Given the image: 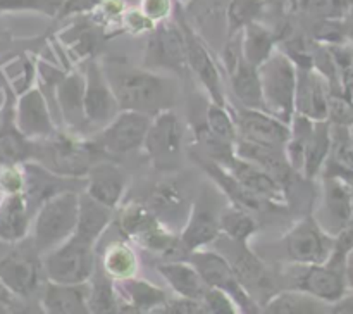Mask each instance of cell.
<instances>
[{
	"instance_id": "obj_37",
	"label": "cell",
	"mask_w": 353,
	"mask_h": 314,
	"mask_svg": "<svg viewBox=\"0 0 353 314\" xmlns=\"http://www.w3.org/2000/svg\"><path fill=\"white\" fill-rule=\"evenodd\" d=\"M116 286L119 288V292H123L130 306L137 307L143 313L152 314V311L161 309L168 304L164 290L155 286L154 283L145 282V279L131 276L126 279H117Z\"/></svg>"
},
{
	"instance_id": "obj_4",
	"label": "cell",
	"mask_w": 353,
	"mask_h": 314,
	"mask_svg": "<svg viewBox=\"0 0 353 314\" xmlns=\"http://www.w3.org/2000/svg\"><path fill=\"white\" fill-rule=\"evenodd\" d=\"M347 252L333 247L330 259L323 264H293L292 288L302 290L327 304L343 299L348 292Z\"/></svg>"
},
{
	"instance_id": "obj_34",
	"label": "cell",
	"mask_w": 353,
	"mask_h": 314,
	"mask_svg": "<svg viewBox=\"0 0 353 314\" xmlns=\"http://www.w3.org/2000/svg\"><path fill=\"white\" fill-rule=\"evenodd\" d=\"M276 41H278V37L274 31L255 21L240 33L241 55L248 64L259 69V66L264 64L276 50Z\"/></svg>"
},
{
	"instance_id": "obj_23",
	"label": "cell",
	"mask_w": 353,
	"mask_h": 314,
	"mask_svg": "<svg viewBox=\"0 0 353 314\" xmlns=\"http://www.w3.org/2000/svg\"><path fill=\"white\" fill-rule=\"evenodd\" d=\"M234 155H238V157L245 159V161L252 162V164L259 166L264 171H268L283 186L288 185L292 181V176L295 175V171L290 166L288 159H286L285 148L269 147V145L255 144V141L236 138V141H234Z\"/></svg>"
},
{
	"instance_id": "obj_5",
	"label": "cell",
	"mask_w": 353,
	"mask_h": 314,
	"mask_svg": "<svg viewBox=\"0 0 353 314\" xmlns=\"http://www.w3.org/2000/svg\"><path fill=\"white\" fill-rule=\"evenodd\" d=\"M41 264L48 282L83 285L95 271V245L72 233L64 244L41 255Z\"/></svg>"
},
{
	"instance_id": "obj_35",
	"label": "cell",
	"mask_w": 353,
	"mask_h": 314,
	"mask_svg": "<svg viewBox=\"0 0 353 314\" xmlns=\"http://www.w3.org/2000/svg\"><path fill=\"white\" fill-rule=\"evenodd\" d=\"M228 76H230L231 92L236 97V100H240L241 106L247 107V109L264 110L257 68H254L245 59H241L233 69L228 71Z\"/></svg>"
},
{
	"instance_id": "obj_55",
	"label": "cell",
	"mask_w": 353,
	"mask_h": 314,
	"mask_svg": "<svg viewBox=\"0 0 353 314\" xmlns=\"http://www.w3.org/2000/svg\"><path fill=\"white\" fill-rule=\"evenodd\" d=\"M347 279H348V286H353V248L347 257Z\"/></svg>"
},
{
	"instance_id": "obj_7",
	"label": "cell",
	"mask_w": 353,
	"mask_h": 314,
	"mask_svg": "<svg viewBox=\"0 0 353 314\" xmlns=\"http://www.w3.org/2000/svg\"><path fill=\"white\" fill-rule=\"evenodd\" d=\"M188 262L202 276L207 288H216L230 295L243 314H259V307L250 293L234 275L230 261L219 252L195 251L188 254Z\"/></svg>"
},
{
	"instance_id": "obj_49",
	"label": "cell",
	"mask_w": 353,
	"mask_h": 314,
	"mask_svg": "<svg viewBox=\"0 0 353 314\" xmlns=\"http://www.w3.org/2000/svg\"><path fill=\"white\" fill-rule=\"evenodd\" d=\"M24 190V173L19 166H0V192L3 195Z\"/></svg>"
},
{
	"instance_id": "obj_59",
	"label": "cell",
	"mask_w": 353,
	"mask_h": 314,
	"mask_svg": "<svg viewBox=\"0 0 353 314\" xmlns=\"http://www.w3.org/2000/svg\"><path fill=\"white\" fill-rule=\"evenodd\" d=\"M348 183H350V186H352V192H353V178L348 179Z\"/></svg>"
},
{
	"instance_id": "obj_58",
	"label": "cell",
	"mask_w": 353,
	"mask_h": 314,
	"mask_svg": "<svg viewBox=\"0 0 353 314\" xmlns=\"http://www.w3.org/2000/svg\"><path fill=\"white\" fill-rule=\"evenodd\" d=\"M3 99H6V93H3V88H2V83H0V107L3 106Z\"/></svg>"
},
{
	"instance_id": "obj_12",
	"label": "cell",
	"mask_w": 353,
	"mask_h": 314,
	"mask_svg": "<svg viewBox=\"0 0 353 314\" xmlns=\"http://www.w3.org/2000/svg\"><path fill=\"white\" fill-rule=\"evenodd\" d=\"M178 23L181 26L183 37H185L186 64H188V69H192L193 75L205 86L207 95L210 97V102L219 104V106H228L223 78H221L219 68H217L216 59H214L209 45L193 30L188 19L179 17Z\"/></svg>"
},
{
	"instance_id": "obj_52",
	"label": "cell",
	"mask_w": 353,
	"mask_h": 314,
	"mask_svg": "<svg viewBox=\"0 0 353 314\" xmlns=\"http://www.w3.org/2000/svg\"><path fill=\"white\" fill-rule=\"evenodd\" d=\"M103 0H64L62 3V9L59 12L57 17H65L71 16V14H79L86 12V10H93L95 7H99Z\"/></svg>"
},
{
	"instance_id": "obj_44",
	"label": "cell",
	"mask_w": 353,
	"mask_h": 314,
	"mask_svg": "<svg viewBox=\"0 0 353 314\" xmlns=\"http://www.w3.org/2000/svg\"><path fill=\"white\" fill-rule=\"evenodd\" d=\"M205 126L214 137L221 138L223 141L233 144L238 138L236 123H234L233 112H230L228 106H219V104L210 102L205 112Z\"/></svg>"
},
{
	"instance_id": "obj_32",
	"label": "cell",
	"mask_w": 353,
	"mask_h": 314,
	"mask_svg": "<svg viewBox=\"0 0 353 314\" xmlns=\"http://www.w3.org/2000/svg\"><path fill=\"white\" fill-rule=\"evenodd\" d=\"M86 302L90 314H119L121 302L116 282L97 262L92 278L86 282Z\"/></svg>"
},
{
	"instance_id": "obj_19",
	"label": "cell",
	"mask_w": 353,
	"mask_h": 314,
	"mask_svg": "<svg viewBox=\"0 0 353 314\" xmlns=\"http://www.w3.org/2000/svg\"><path fill=\"white\" fill-rule=\"evenodd\" d=\"M296 69H299V78H296L295 114L312 121H327V102L331 95L330 81L316 68Z\"/></svg>"
},
{
	"instance_id": "obj_48",
	"label": "cell",
	"mask_w": 353,
	"mask_h": 314,
	"mask_svg": "<svg viewBox=\"0 0 353 314\" xmlns=\"http://www.w3.org/2000/svg\"><path fill=\"white\" fill-rule=\"evenodd\" d=\"M200 304L203 314H238V306L234 300L216 288H207Z\"/></svg>"
},
{
	"instance_id": "obj_8",
	"label": "cell",
	"mask_w": 353,
	"mask_h": 314,
	"mask_svg": "<svg viewBox=\"0 0 353 314\" xmlns=\"http://www.w3.org/2000/svg\"><path fill=\"white\" fill-rule=\"evenodd\" d=\"M143 68L157 72H185L186 47L179 23L164 19L154 26L143 55Z\"/></svg>"
},
{
	"instance_id": "obj_27",
	"label": "cell",
	"mask_w": 353,
	"mask_h": 314,
	"mask_svg": "<svg viewBox=\"0 0 353 314\" xmlns=\"http://www.w3.org/2000/svg\"><path fill=\"white\" fill-rule=\"evenodd\" d=\"M40 302L47 314H90L86 302V283L61 285L48 282Z\"/></svg>"
},
{
	"instance_id": "obj_41",
	"label": "cell",
	"mask_w": 353,
	"mask_h": 314,
	"mask_svg": "<svg viewBox=\"0 0 353 314\" xmlns=\"http://www.w3.org/2000/svg\"><path fill=\"white\" fill-rule=\"evenodd\" d=\"M33 140L17 131L14 126H0V166H19L28 162L33 154Z\"/></svg>"
},
{
	"instance_id": "obj_36",
	"label": "cell",
	"mask_w": 353,
	"mask_h": 314,
	"mask_svg": "<svg viewBox=\"0 0 353 314\" xmlns=\"http://www.w3.org/2000/svg\"><path fill=\"white\" fill-rule=\"evenodd\" d=\"M331 144V126L327 121H316L314 123L312 135H310L309 145H307L305 157H303L302 173L300 175L305 179H316L323 175L326 166L327 154H330Z\"/></svg>"
},
{
	"instance_id": "obj_18",
	"label": "cell",
	"mask_w": 353,
	"mask_h": 314,
	"mask_svg": "<svg viewBox=\"0 0 353 314\" xmlns=\"http://www.w3.org/2000/svg\"><path fill=\"white\" fill-rule=\"evenodd\" d=\"M219 237V210H216L214 204L203 193L199 200L193 202L188 217L183 224L179 242L186 254H190V252L207 247Z\"/></svg>"
},
{
	"instance_id": "obj_46",
	"label": "cell",
	"mask_w": 353,
	"mask_h": 314,
	"mask_svg": "<svg viewBox=\"0 0 353 314\" xmlns=\"http://www.w3.org/2000/svg\"><path fill=\"white\" fill-rule=\"evenodd\" d=\"M64 0H0V14L3 12H40L57 17Z\"/></svg>"
},
{
	"instance_id": "obj_38",
	"label": "cell",
	"mask_w": 353,
	"mask_h": 314,
	"mask_svg": "<svg viewBox=\"0 0 353 314\" xmlns=\"http://www.w3.org/2000/svg\"><path fill=\"white\" fill-rule=\"evenodd\" d=\"M117 224L126 237L140 242L148 231H152L162 223L155 217L150 207L140 202H131L121 209L119 216H117Z\"/></svg>"
},
{
	"instance_id": "obj_2",
	"label": "cell",
	"mask_w": 353,
	"mask_h": 314,
	"mask_svg": "<svg viewBox=\"0 0 353 314\" xmlns=\"http://www.w3.org/2000/svg\"><path fill=\"white\" fill-rule=\"evenodd\" d=\"M79 193L62 190L48 197L37 209L31 223V244L40 255L64 244L76 230Z\"/></svg>"
},
{
	"instance_id": "obj_50",
	"label": "cell",
	"mask_w": 353,
	"mask_h": 314,
	"mask_svg": "<svg viewBox=\"0 0 353 314\" xmlns=\"http://www.w3.org/2000/svg\"><path fill=\"white\" fill-rule=\"evenodd\" d=\"M141 14L152 23H161L171 14V0H141Z\"/></svg>"
},
{
	"instance_id": "obj_26",
	"label": "cell",
	"mask_w": 353,
	"mask_h": 314,
	"mask_svg": "<svg viewBox=\"0 0 353 314\" xmlns=\"http://www.w3.org/2000/svg\"><path fill=\"white\" fill-rule=\"evenodd\" d=\"M83 90H85L83 75L71 72L57 83V92H55L64 123L76 133H83L86 128H90L85 117V107H83Z\"/></svg>"
},
{
	"instance_id": "obj_31",
	"label": "cell",
	"mask_w": 353,
	"mask_h": 314,
	"mask_svg": "<svg viewBox=\"0 0 353 314\" xmlns=\"http://www.w3.org/2000/svg\"><path fill=\"white\" fill-rule=\"evenodd\" d=\"M330 123V121H327ZM331 144L326 166L321 176H340V178H353V140L350 126L331 124Z\"/></svg>"
},
{
	"instance_id": "obj_39",
	"label": "cell",
	"mask_w": 353,
	"mask_h": 314,
	"mask_svg": "<svg viewBox=\"0 0 353 314\" xmlns=\"http://www.w3.org/2000/svg\"><path fill=\"white\" fill-rule=\"evenodd\" d=\"M221 233L226 235L231 242L247 244L248 238L257 231V221L250 210L230 204L219 210Z\"/></svg>"
},
{
	"instance_id": "obj_22",
	"label": "cell",
	"mask_w": 353,
	"mask_h": 314,
	"mask_svg": "<svg viewBox=\"0 0 353 314\" xmlns=\"http://www.w3.org/2000/svg\"><path fill=\"white\" fill-rule=\"evenodd\" d=\"M86 188L92 199L116 209L128 186V176L121 166L112 161H95L86 173Z\"/></svg>"
},
{
	"instance_id": "obj_28",
	"label": "cell",
	"mask_w": 353,
	"mask_h": 314,
	"mask_svg": "<svg viewBox=\"0 0 353 314\" xmlns=\"http://www.w3.org/2000/svg\"><path fill=\"white\" fill-rule=\"evenodd\" d=\"M112 219L114 209L97 202L86 192L79 193L78 223H76L74 235L95 245L103 235V231L107 230V226L112 223Z\"/></svg>"
},
{
	"instance_id": "obj_56",
	"label": "cell",
	"mask_w": 353,
	"mask_h": 314,
	"mask_svg": "<svg viewBox=\"0 0 353 314\" xmlns=\"http://www.w3.org/2000/svg\"><path fill=\"white\" fill-rule=\"evenodd\" d=\"M10 302H12V295H10L6 290V286L0 283V304H7V306H9Z\"/></svg>"
},
{
	"instance_id": "obj_51",
	"label": "cell",
	"mask_w": 353,
	"mask_h": 314,
	"mask_svg": "<svg viewBox=\"0 0 353 314\" xmlns=\"http://www.w3.org/2000/svg\"><path fill=\"white\" fill-rule=\"evenodd\" d=\"M162 309H164V314H203L200 300L183 299V297H179L178 300H172V302H168Z\"/></svg>"
},
{
	"instance_id": "obj_15",
	"label": "cell",
	"mask_w": 353,
	"mask_h": 314,
	"mask_svg": "<svg viewBox=\"0 0 353 314\" xmlns=\"http://www.w3.org/2000/svg\"><path fill=\"white\" fill-rule=\"evenodd\" d=\"M14 126L28 140H47L55 133V124L45 95L38 86H31L19 95L14 110Z\"/></svg>"
},
{
	"instance_id": "obj_24",
	"label": "cell",
	"mask_w": 353,
	"mask_h": 314,
	"mask_svg": "<svg viewBox=\"0 0 353 314\" xmlns=\"http://www.w3.org/2000/svg\"><path fill=\"white\" fill-rule=\"evenodd\" d=\"M33 216V209L23 192L3 195L0 200V242L14 245L26 240Z\"/></svg>"
},
{
	"instance_id": "obj_30",
	"label": "cell",
	"mask_w": 353,
	"mask_h": 314,
	"mask_svg": "<svg viewBox=\"0 0 353 314\" xmlns=\"http://www.w3.org/2000/svg\"><path fill=\"white\" fill-rule=\"evenodd\" d=\"M157 271L162 278L169 283L172 290L183 299L202 300L205 293L207 285L203 283L202 276L199 275L195 268L190 262L183 261H169L157 266Z\"/></svg>"
},
{
	"instance_id": "obj_43",
	"label": "cell",
	"mask_w": 353,
	"mask_h": 314,
	"mask_svg": "<svg viewBox=\"0 0 353 314\" xmlns=\"http://www.w3.org/2000/svg\"><path fill=\"white\" fill-rule=\"evenodd\" d=\"M264 7V0H230L226 10L228 38L241 33L248 24L259 21Z\"/></svg>"
},
{
	"instance_id": "obj_11",
	"label": "cell",
	"mask_w": 353,
	"mask_h": 314,
	"mask_svg": "<svg viewBox=\"0 0 353 314\" xmlns=\"http://www.w3.org/2000/svg\"><path fill=\"white\" fill-rule=\"evenodd\" d=\"M312 216L331 237H336L352 223L353 192L348 179L340 176H323L319 206Z\"/></svg>"
},
{
	"instance_id": "obj_42",
	"label": "cell",
	"mask_w": 353,
	"mask_h": 314,
	"mask_svg": "<svg viewBox=\"0 0 353 314\" xmlns=\"http://www.w3.org/2000/svg\"><path fill=\"white\" fill-rule=\"evenodd\" d=\"M102 268L112 279H126L134 276L137 273V255L123 242H114L105 248V254L102 259Z\"/></svg>"
},
{
	"instance_id": "obj_1",
	"label": "cell",
	"mask_w": 353,
	"mask_h": 314,
	"mask_svg": "<svg viewBox=\"0 0 353 314\" xmlns=\"http://www.w3.org/2000/svg\"><path fill=\"white\" fill-rule=\"evenodd\" d=\"M103 71L121 110L155 116L174 106L178 88L168 75L147 68H133L121 61L109 62L103 66Z\"/></svg>"
},
{
	"instance_id": "obj_54",
	"label": "cell",
	"mask_w": 353,
	"mask_h": 314,
	"mask_svg": "<svg viewBox=\"0 0 353 314\" xmlns=\"http://www.w3.org/2000/svg\"><path fill=\"white\" fill-rule=\"evenodd\" d=\"M327 314H353V293L345 295L338 302L331 304V309Z\"/></svg>"
},
{
	"instance_id": "obj_10",
	"label": "cell",
	"mask_w": 353,
	"mask_h": 314,
	"mask_svg": "<svg viewBox=\"0 0 353 314\" xmlns=\"http://www.w3.org/2000/svg\"><path fill=\"white\" fill-rule=\"evenodd\" d=\"M183 145V126L172 109L162 110L150 119L147 137L143 140L145 152L157 169H172L178 164Z\"/></svg>"
},
{
	"instance_id": "obj_45",
	"label": "cell",
	"mask_w": 353,
	"mask_h": 314,
	"mask_svg": "<svg viewBox=\"0 0 353 314\" xmlns=\"http://www.w3.org/2000/svg\"><path fill=\"white\" fill-rule=\"evenodd\" d=\"M353 0H300V6L310 16L321 21H340L350 14Z\"/></svg>"
},
{
	"instance_id": "obj_3",
	"label": "cell",
	"mask_w": 353,
	"mask_h": 314,
	"mask_svg": "<svg viewBox=\"0 0 353 314\" xmlns=\"http://www.w3.org/2000/svg\"><path fill=\"white\" fill-rule=\"evenodd\" d=\"M259 81L264 110L283 123H292L295 116V95L299 69L295 62L276 48L271 57L259 66Z\"/></svg>"
},
{
	"instance_id": "obj_17",
	"label": "cell",
	"mask_w": 353,
	"mask_h": 314,
	"mask_svg": "<svg viewBox=\"0 0 353 314\" xmlns=\"http://www.w3.org/2000/svg\"><path fill=\"white\" fill-rule=\"evenodd\" d=\"M47 154L50 155V168L48 171L61 176H86L90 166V155L99 145L93 144V147L86 141L78 140V138L64 137V135L54 133L47 138Z\"/></svg>"
},
{
	"instance_id": "obj_14",
	"label": "cell",
	"mask_w": 353,
	"mask_h": 314,
	"mask_svg": "<svg viewBox=\"0 0 353 314\" xmlns=\"http://www.w3.org/2000/svg\"><path fill=\"white\" fill-rule=\"evenodd\" d=\"M83 78H85L83 107H85L86 123L90 128L102 130L121 110L119 104L110 88L103 66L99 61L90 62Z\"/></svg>"
},
{
	"instance_id": "obj_57",
	"label": "cell",
	"mask_w": 353,
	"mask_h": 314,
	"mask_svg": "<svg viewBox=\"0 0 353 314\" xmlns=\"http://www.w3.org/2000/svg\"><path fill=\"white\" fill-rule=\"evenodd\" d=\"M0 314H9V306L7 304H0Z\"/></svg>"
},
{
	"instance_id": "obj_53",
	"label": "cell",
	"mask_w": 353,
	"mask_h": 314,
	"mask_svg": "<svg viewBox=\"0 0 353 314\" xmlns=\"http://www.w3.org/2000/svg\"><path fill=\"white\" fill-rule=\"evenodd\" d=\"M9 314H47L45 307L41 306L40 300L24 299L21 304H9Z\"/></svg>"
},
{
	"instance_id": "obj_21",
	"label": "cell",
	"mask_w": 353,
	"mask_h": 314,
	"mask_svg": "<svg viewBox=\"0 0 353 314\" xmlns=\"http://www.w3.org/2000/svg\"><path fill=\"white\" fill-rule=\"evenodd\" d=\"M230 0H188V23L207 45L217 47L228 40L226 10Z\"/></svg>"
},
{
	"instance_id": "obj_40",
	"label": "cell",
	"mask_w": 353,
	"mask_h": 314,
	"mask_svg": "<svg viewBox=\"0 0 353 314\" xmlns=\"http://www.w3.org/2000/svg\"><path fill=\"white\" fill-rule=\"evenodd\" d=\"M314 123L316 121L300 116V114H295L292 123H290V135L285 145V154L295 173H302L303 157H305L307 145H309L310 135H312Z\"/></svg>"
},
{
	"instance_id": "obj_20",
	"label": "cell",
	"mask_w": 353,
	"mask_h": 314,
	"mask_svg": "<svg viewBox=\"0 0 353 314\" xmlns=\"http://www.w3.org/2000/svg\"><path fill=\"white\" fill-rule=\"evenodd\" d=\"M245 190L254 193L265 204L272 206H285L286 204V188L272 178L268 171H264L259 166L245 161V159L233 155L226 166H223Z\"/></svg>"
},
{
	"instance_id": "obj_33",
	"label": "cell",
	"mask_w": 353,
	"mask_h": 314,
	"mask_svg": "<svg viewBox=\"0 0 353 314\" xmlns=\"http://www.w3.org/2000/svg\"><path fill=\"white\" fill-rule=\"evenodd\" d=\"M233 244L236 247V254H234L233 261H230V264L241 285L247 288L250 295L254 288L262 290V292L269 290L272 279L269 278L264 262L247 247V244H236V242Z\"/></svg>"
},
{
	"instance_id": "obj_47",
	"label": "cell",
	"mask_w": 353,
	"mask_h": 314,
	"mask_svg": "<svg viewBox=\"0 0 353 314\" xmlns=\"http://www.w3.org/2000/svg\"><path fill=\"white\" fill-rule=\"evenodd\" d=\"M327 121L340 126L353 124V104L341 92L331 90L330 102H327Z\"/></svg>"
},
{
	"instance_id": "obj_29",
	"label": "cell",
	"mask_w": 353,
	"mask_h": 314,
	"mask_svg": "<svg viewBox=\"0 0 353 314\" xmlns=\"http://www.w3.org/2000/svg\"><path fill=\"white\" fill-rule=\"evenodd\" d=\"M330 309L331 304L295 288L278 292L264 304V314H327Z\"/></svg>"
},
{
	"instance_id": "obj_13",
	"label": "cell",
	"mask_w": 353,
	"mask_h": 314,
	"mask_svg": "<svg viewBox=\"0 0 353 314\" xmlns=\"http://www.w3.org/2000/svg\"><path fill=\"white\" fill-rule=\"evenodd\" d=\"M150 119L152 116H147V114L119 110L109 124L99 130L95 144L109 154H131L143 147Z\"/></svg>"
},
{
	"instance_id": "obj_6",
	"label": "cell",
	"mask_w": 353,
	"mask_h": 314,
	"mask_svg": "<svg viewBox=\"0 0 353 314\" xmlns=\"http://www.w3.org/2000/svg\"><path fill=\"white\" fill-rule=\"evenodd\" d=\"M14 245L16 247L0 257V283L12 297L31 299L45 279L41 255L31 240Z\"/></svg>"
},
{
	"instance_id": "obj_9",
	"label": "cell",
	"mask_w": 353,
	"mask_h": 314,
	"mask_svg": "<svg viewBox=\"0 0 353 314\" xmlns=\"http://www.w3.org/2000/svg\"><path fill=\"white\" fill-rule=\"evenodd\" d=\"M286 257L293 264H323L330 259L334 237L321 228L312 214L302 217L283 238Z\"/></svg>"
},
{
	"instance_id": "obj_25",
	"label": "cell",
	"mask_w": 353,
	"mask_h": 314,
	"mask_svg": "<svg viewBox=\"0 0 353 314\" xmlns=\"http://www.w3.org/2000/svg\"><path fill=\"white\" fill-rule=\"evenodd\" d=\"M159 221L168 228L171 223L185 224L192 206L186 200L181 185L176 181H161L152 188L147 204Z\"/></svg>"
},
{
	"instance_id": "obj_60",
	"label": "cell",
	"mask_w": 353,
	"mask_h": 314,
	"mask_svg": "<svg viewBox=\"0 0 353 314\" xmlns=\"http://www.w3.org/2000/svg\"><path fill=\"white\" fill-rule=\"evenodd\" d=\"M350 135H352V140H353V124L350 126Z\"/></svg>"
},
{
	"instance_id": "obj_16",
	"label": "cell",
	"mask_w": 353,
	"mask_h": 314,
	"mask_svg": "<svg viewBox=\"0 0 353 314\" xmlns=\"http://www.w3.org/2000/svg\"><path fill=\"white\" fill-rule=\"evenodd\" d=\"M236 123L238 138L269 145V147L285 148L290 135V124L283 123L278 117L271 116L262 109H247L241 107L233 112Z\"/></svg>"
}]
</instances>
